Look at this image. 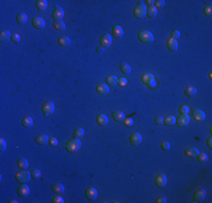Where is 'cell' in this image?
<instances>
[{
    "mask_svg": "<svg viewBox=\"0 0 212 203\" xmlns=\"http://www.w3.org/2000/svg\"><path fill=\"white\" fill-rule=\"evenodd\" d=\"M138 39H140L141 42H144L146 44H150V43H152L154 42V35L151 32L149 31H141V32H139L138 33Z\"/></svg>",
    "mask_w": 212,
    "mask_h": 203,
    "instance_id": "cell-1",
    "label": "cell"
},
{
    "mask_svg": "<svg viewBox=\"0 0 212 203\" xmlns=\"http://www.w3.org/2000/svg\"><path fill=\"white\" fill-rule=\"evenodd\" d=\"M80 147H81V142L79 139H72V140L67 142L66 149H67L68 152H76L80 149Z\"/></svg>",
    "mask_w": 212,
    "mask_h": 203,
    "instance_id": "cell-2",
    "label": "cell"
},
{
    "mask_svg": "<svg viewBox=\"0 0 212 203\" xmlns=\"http://www.w3.org/2000/svg\"><path fill=\"white\" fill-rule=\"evenodd\" d=\"M15 178L17 180L18 183H27L31 178H32V176H31V173L29 172H26V169H24L23 172H19V173H16L15 175Z\"/></svg>",
    "mask_w": 212,
    "mask_h": 203,
    "instance_id": "cell-3",
    "label": "cell"
},
{
    "mask_svg": "<svg viewBox=\"0 0 212 203\" xmlns=\"http://www.w3.org/2000/svg\"><path fill=\"white\" fill-rule=\"evenodd\" d=\"M133 14H134V16L137 17V18L141 19V18H144V17L147 15V7H146L144 4H140V5H138L137 7L134 8Z\"/></svg>",
    "mask_w": 212,
    "mask_h": 203,
    "instance_id": "cell-4",
    "label": "cell"
},
{
    "mask_svg": "<svg viewBox=\"0 0 212 203\" xmlns=\"http://www.w3.org/2000/svg\"><path fill=\"white\" fill-rule=\"evenodd\" d=\"M54 112V104L53 102H45L42 106V113L45 116H50Z\"/></svg>",
    "mask_w": 212,
    "mask_h": 203,
    "instance_id": "cell-5",
    "label": "cell"
},
{
    "mask_svg": "<svg viewBox=\"0 0 212 203\" xmlns=\"http://www.w3.org/2000/svg\"><path fill=\"white\" fill-rule=\"evenodd\" d=\"M32 25L36 29H43V28L45 27V20L42 17H34L32 19Z\"/></svg>",
    "mask_w": 212,
    "mask_h": 203,
    "instance_id": "cell-6",
    "label": "cell"
},
{
    "mask_svg": "<svg viewBox=\"0 0 212 203\" xmlns=\"http://www.w3.org/2000/svg\"><path fill=\"white\" fill-rule=\"evenodd\" d=\"M52 16H53V19L58 22V20H62L63 19V16H64V11L61 7H59L57 6L55 8H54V10H53V14H52Z\"/></svg>",
    "mask_w": 212,
    "mask_h": 203,
    "instance_id": "cell-7",
    "label": "cell"
},
{
    "mask_svg": "<svg viewBox=\"0 0 212 203\" xmlns=\"http://www.w3.org/2000/svg\"><path fill=\"white\" fill-rule=\"evenodd\" d=\"M189 118L187 114H182L181 116H178V118H176V124H177L178 126H181V128L189 125Z\"/></svg>",
    "mask_w": 212,
    "mask_h": 203,
    "instance_id": "cell-8",
    "label": "cell"
},
{
    "mask_svg": "<svg viewBox=\"0 0 212 203\" xmlns=\"http://www.w3.org/2000/svg\"><path fill=\"white\" fill-rule=\"evenodd\" d=\"M130 142H131L132 146H139L142 142V135L140 134L139 132L132 133L131 137H130Z\"/></svg>",
    "mask_w": 212,
    "mask_h": 203,
    "instance_id": "cell-9",
    "label": "cell"
},
{
    "mask_svg": "<svg viewBox=\"0 0 212 203\" xmlns=\"http://www.w3.org/2000/svg\"><path fill=\"white\" fill-rule=\"evenodd\" d=\"M85 195L88 200H90V201H94V200H96L97 199V195H98V192L96 188H94V187H88L85 192Z\"/></svg>",
    "mask_w": 212,
    "mask_h": 203,
    "instance_id": "cell-10",
    "label": "cell"
},
{
    "mask_svg": "<svg viewBox=\"0 0 212 203\" xmlns=\"http://www.w3.org/2000/svg\"><path fill=\"white\" fill-rule=\"evenodd\" d=\"M155 183H156V185L158 186V187H164V186L167 184L166 175H165V174L157 175V177H156V180H155Z\"/></svg>",
    "mask_w": 212,
    "mask_h": 203,
    "instance_id": "cell-11",
    "label": "cell"
},
{
    "mask_svg": "<svg viewBox=\"0 0 212 203\" xmlns=\"http://www.w3.org/2000/svg\"><path fill=\"white\" fill-rule=\"evenodd\" d=\"M17 193H18V195H19L20 197H26V196H28V194H29V187H28L27 185H26V184H22V185L18 187Z\"/></svg>",
    "mask_w": 212,
    "mask_h": 203,
    "instance_id": "cell-12",
    "label": "cell"
},
{
    "mask_svg": "<svg viewBox=\"0 0 212 203\" xmlns=\"http://www.w3.org/2000/svg\"><path fill=\"white\" fill-rule=\"evenodd\" d=\"M112 44V37H111V35L109 34H105L102 36V39H101V46H103V47H109Z\"/></svg>",
    "mask_w": 212,
    "mask_h": 203,
    "instance_id": "cell-13",
    "label": "cell"
},
{
    "mask_svg": "<svg viewBox=\"0 0 212 203\" xmlns=\"http://www.w3.org/2000/svg\"><path fill=\"white\" fill-rule=\"evenodd\" d=\"M206 195V192L204 190H200V191H196L194 193V196H193V201L194 202H202L204 200V197Z\"/></svg>",
    "mask_w": 212,
    "mask_h": 203,
    "instance_id": "cell-14",
    "label": "cell"
},
{
    "mask_svg": "<svg viewBox=\"0 0 212 203\" xmlns=\"http://www.w3.org/2000/svg\"><path fill=\"white\" fill-rule=\"evenodd\" d=\"M96 123L99 125V126H107L109 125V118L106 115L104 114H99L97 118H96Z\"/></svg>",
    "mask_w": 212,
    "mask_h": 203,
    "instance_id": "cell-15",
    "label": "cell"
},
{
    "mask_svg": "<svg viewBox=\"0 0 212 203\" xmlns=\"http://www.w3.org/2000/svg\"><path fill=\"white\" fill-rule=\"evenodd\" d=\"M167 49L170 52H175L178 49V42L175 39H169L167 41Z\"/></svg>",
    "mask_w": 212,
    "mask_h": 203,
    "instance_id": "cell-16",
    "label": "cell"
},
{
    "mask_svg": "<svg viewBox=\"0 0 212 203\" xmlns=\"http://www.w3.org/2000/svg\"><path fill=\"white\" fill-rule=\"evenodd\" d=\"M50 140V138L45 134H39L36 138H35V142L37 143V145H40V146H44L46 145L47 142Z\"/></svg>",
    "mask_w": 212,
    "mask_h": 203,
    "instance_id": "cell-17",
    "label": "cell"
},
{
    "mask_svg": "<svg viewBox=\"0 0 212 203\" xmlns=\"http://www.w3.org/2000/svg\"><path fill=\"white\" fill-rule=\"evenodd\" d=\"M193 118L197 122H202L205 118V113L203 112V111H201V110H195V111H193Z\"/></svg>",
    "mask_w": 212,
    "mask_h": 203,
    "instance_id": "cell-18",
    "label": "cell"
},
{
    "mask_svg": "<svg viewBox=\"0 0 212 203\" xmlns=\"http://www.w3.org/2000/svg\"><path fill=\"white\" fill-rule=\"evenodd\" d=\"M58 44L60 45L61 47H68V46L71 45V41H70V39L67 37V36H61V37H59V39H58Z\"/></svg>",
    "mask_w": 212,
    "mask_h": 203,
    "instance_id": "cell-19",
    "label": "cell"
},
{
    "mask_svg": "<svg viewBox=\"0 0 212 203\" xmlns=\"http://www.w3.org/2000/svg\"><path fill=\"white\" fill-rule=\"evenodd\" d=\"M184 152H185V155H186L189 158H196V156L200 153V151H199L196 148H194V147L187 148V149H186Z\"/></svg>",
    "mask_w": 212,
    "mask_h": 203,
    "instance_id": "cell-20",
    "label": "cell"
},
{
    "mask_svg": "<svg viewBox=\"0 0 212 203\" xmlns=\"http://www.w3.org/2000/svg\"><path fill=\"white\" fill-rule=\"evenodd\" d=\"M112 34L115 39H121L123 36V29L119 25H115L114 27L112 28Z\"/></svg>",
    "mask_w": 212,
    "mask_h": 203,
    "instance_id": "cell-21",
    "label": "cell"
},
{
    "mask_svg": "<svg viewBox=\"0 0 212 203\" xmlns=\"http://www.w3.org/2000/svg\"><path fill=\"white\" fill-rule=\"evenodd\" d=\"M96 91H97L99 95H105V94H107L109 91V88L106 84H99L97 87H96Z\"/></svg>",
    "mask_w": 212,
    "mask_h": 203,
    "instance_id": "cell-22",
    "label": "cell"
},
{
    "mask_svg": "<svg viewBox=\"0 0 212 203\" xmlns=\"http://www.w3.org/2000/svg\"><path fill=\"white\" fill-rule=\"evenodd\" d=\"M51 190L52 192H54V193H57V194H61L64 192V186L61 184V183H55V184H53L51 186Z\"/></svg>",
    "mask_w": 212,
    "mask_h": 203,
    "instance_id": "cell-23",
    "label": "cell"
},
{
    "mask_svg": "<svg viewBox=\"0 0 212 203\" xmlns=\"http://www.w3.org/2000/svg\"><path fill=\"white\" fill-rule=\"evenodd\" d=\"M35 5H36V8L40 11H44L46 9V7H47V1H45V0H36Z\"/></svg>",
    "mask_w": 212,
    "mask_h": 203,
    "instance_id": "cell-24",
    "label": "cell"
},
{
    "mask_svg": "<svg viewBox=\"0 0 212 203\" xmlns=\"http://www.w3.org/2000/svg\"><path fill=\"white\" fill-rule=\"evenodd\" d=\"M141 80H142V83L146 85H149L152 80H155V77H154V74L152 73H144V76L141 77Z\"/></svg>",
    "mask_w": 212,
    "mask_h": 203,
    "instance_id": "cell-25",
    "label": "cell"
},
{
    "mask_svg": "<svg viewBox=\"0 0 212 203\" xmlns=\"http://www.w3.org/2000/svg\"><path fill=\"white\" fill-rule=\"evenodd\" d=\"M22 125H23L24 128H26V129H31L33 126V118H29V116L24 118L23 121H22Z\"/></svg>",
    "mask_w": 212,
    "mask_h": 203,
    "instance_id": "cell-26",
    "label": "cell"
},
{
    "mask_svg": "<svg viewBox=\"0 0 212 203\" xmlns=\"http://www.w3.org/2000/svg\"><path fill=\"white\" fill-rule=\"evenodd\" d=\"M10 39H12V34H10V32L8 29H5V31H2L0 33V41L1 42H6V41Z\"/></svg>",
    "mask_w": 212,
    "mask_h": 203,
    "instance_id": "cell-27",
    "label": "cell"
},
{
    "mask_svg": "<svg viewBox=\"0 0 212 203\" xmlns=\"http://www.w3.org/2000/svg\"><path fill=\"white\" fill-rule=\"evenodd\" d=\"M112 116H113V118H114L116 122H123V121L125 120L124 114H123L122 112H120V111H116V112H114L113 114H112Z\"/></svg>",
    "mask_w": 212,
    "mask_h": 203,
    "instance_id": "cell-28",
    "label": "cell"
},
{
    "mask_svg": "<svg viewBox=\"0 0 212 203\" xmlns=\"http://www.w3.org/2000/svg\"><path fill=\"white\" fill-rule=\"evenodd\" d=\"M16 22L19 24V25H24V24H26L27 22V16H26V14H24V12H19L16 17Z\"/></svg>",
    "mask_w": 212,
    "mask_h": 203,
    "instance_id": "cell-29",
    "label": "cell"
},
{
    "mask_svg": "<svg viewBox=\"0 0 212 203\" xmlns=\"http://www.w3.org/2000/svg\"><path fill=\"white\" fill-rule=\"evenodd\" d=\"M164 124H165L166 126H172L174 124H176V118L173 116V115L167 116L166 118H164Z\"/></svg>",
    "mask_w": 212,
    "mask_h": 203,
    "instance_id": "cell-30",
    "label": "cell"
},
{
    "mask_svg": "<svg viewBox=\"0 0 212 203\" xmlns=\"http://www.w3.org/2000/svg\"><path fill=\"white\" fill-rule=\"evenodd\" d=\"M196 93H197L196 88H195V87H192V86L186 87V88L184 89V94L187 96V97H192V96H194Z\"/></svg>",
    "mask_w": 212,
    "mask_h": 203,
    "instance_id": "cell-31",
    "label": "cell"
},
{
    "mask_svg": "<svg viewBox=\"0 0 212 203\" xmlns=\"http://www.w3.org/2000/svg\"><path fill=\"white\" fill-rule=\"evenodd\" d=\"M17 166L20 169H27L28 168V161H27L25 158H18Z\"/></svg>",
    "mask_w": 212,
    "mask_h": 203,
    "instance_id": "cell-32",
    "label": "cell"
},
{
    "mask_svg": "<svg viewBox=\"0 0 212 203\" xmlns=\"http://www.w3.org/2000/svg\"><path fill=\"white\" fill-rule=\"evenodd\" d=\"M156 15H157V8L155 6H150L147 8V16L149 18H154V17H156Z\"/></svg>",
    "mask_w": 212,
    "mask_h": 203,
    "instance_id": "cell-33",
    "label": "cell"
},
{
    "mask_svg": "<svg viewBox=\"0 0 212 203\" xmlns=\"http://www.w3.org/2000/svg\"><path fill=\"white\" fill-rule=\"evenodd\" d=\"M117 79L119 78H116L115 76H109L105 80V83L107 86H115V85H117Z\"/></svg>",
    "mask_w": 212,
    "mask_h": 203,
    "instance_id": "cell-34",
    "label": "cell"
},
{
    "mask_svg": "<svg viewBox=\"0 0 212 203\" xmlns=\"http://www.w3.org/2000/svg\"><path fill=\"white\" fill-rule=\"evenodd\" d=\"M120 69L124 74H130V72H131V67L129 64L124 63V62H122L120 64Z\"/></svg>",
    "mask_w": 212,
    "mask_h": 203,
    "instance_id": "cell-35",
    "label": "cell"
},
{
    "mask_svg": "<svg viewBox=\"0 0 212 203\" xmlns=\"http://www.w3.org/2000/svg\"><path fill=\"white\" fill-rule=\"evenodd\" d=\"M53 27L55 28L57 31H64L66 29V24L62 22V20H58V22H54V24H53Z\"/></svg>",
    "mask_w": 212,
    "mask_h": 203,
    "instance_id": "cell-36",
    "label": "cell"
},
{
    "mask_svg": "<svg viewBox=\"0 0 212 203\" xmlns=\"http://www.w3.org/2000/svg\"><path fill=\"white\" fill-rule=\"evenodd\" d=\"M85 135V130L82 129V128H77L75 130V132H74V137H75L76 139H80Z\"/></svg>",
    "mask_w": 212,
    "mask_h": 203,
    "instance_id": "cell-37",
    "label": "cell"
},
{
    "mask_svg": "<svg viewBox=\"0 0 212 203\" xmlns=\"http://www.w3.org/2000/svg\"><path fill=\"white\" fill-rule=\"evenodd\" d=\"M31 176H32V178L33 180H37V178H40L41 177V170L37 168H34L32 172H31Z\"/></svg>",
    "mask_w": 212,
    "mask_h": 203,
    "instance_id": "cell-38",
    "label": "cell"
},
{
    "mask_svg": "<svg viewBox=\"0 0 212 203\" xmlns=\"http://www.w3.org/2000/svg\"><path fill=\"white\" fill-rule=\"evenodd\" d=\"M196 158H197L199 163H205L206 160H208V156H206L205 153H199L196 156Z\"/></svg>",
    "mask_w": 212,
    "mask_h": 203,
    "instance_id": "cell-39",
    "label": "cell"
},
{
    "mask_svg": "<svg viewBox=\"0 0 212 203\" xmlns=\"http://www.w3.org/2000/svg\"><path fill=\"white\" fill-rule=\"evenodd\" d=\"M203 14L205 15V16L210 17L212 15V8L211 6H206V7H204V9H203Z\"/></svg>",
    "mask_w": 212,
    "mask_h": 203,
    "instance_id": "cell-40",
    "label": "cell"
},
{
    "mask_svg": "<svg viewBox=\"0 0 212 203\" xmlns=\"http://www.w3.org/2000/svg\"><path fill=\"white\" fill-rule=\"evenodd\" d=\"M6 148H7V142H6V140L1 138V139H0V151L4 152L5 150H6Z\"/></svg>",
    "mask_w": 212,
    "mask_h": 203,
    "instance_id": "cell-41",
    "label": "cell"
},
{
    "mask_svg": "<svg viewBox=\"0 0 212 203\" xmlns=\"http://www.w3.org/2000/svg\"><path fill=\"white\" fill-rule=\"evenodd\" d=\"M117 85L120 86V87H124L127 85V80H126L124 77H122V78H119L117 79Z\"/></svg>",
    "mask_w": 212,
    "mask_h": 203,
    "instance_id": "cell-42",
    "label": "cell"
},
{
    "mask_svg": "<svg viewBox=\"0 0 212 203\" xmlns=\"http://www.w3.org/2000/svg\"><path fill=\"white\" fill-rule=\"evenodd\" d=\"M160 148L162 149V150L167 151V150H169V149H170V143H169L168 141H164V142L160 145Z\"/></svg>",
    "mask_w": 212,
    "mask_h": 203,
    "instance_id": "cell-43",
    "label": "cell"
},
{
    "mask_svg": "<svg viewBox=\"0 0 212 203\" xmlns=\"http://www.w3.org/2000/svg\"><path fill=\"white\" fill-rule=\"evenodd\" d=\"M179 112L182 113V114H187V113L189 112V105H181V107H179Z\"/></svg>",
    "mask_w": 212,
    "mask_h": 203,
    "instance_id": "cell-44",
    "label": "cell"
},
{
    "mask_svg": "<svg viewBox=\"0 0 212 203\" xmlns=\"http://www.w3.org/2000/svg\"><path fill=\"white\" fill-rule=\"evenodd\" d=\"M10 39H12L14 43H19V42H20V36H19L18 34H12Z\"/></svg>",
    "mask_w": 212,
    "mask_h": 203,
    "instance_id": "cell-45",
    "label": "cell"
},
{
    "mask_svg": "<svg viewBox=\"0 0 212 203\" xmlns=\"http://www.w3.org/2000/svg\"><path fill=\"white\" fill-rule=\"evenodd\" d=\"M64 200H63L61 196H54L52 199V203H63Z\"/></svg>",
    "mask_w": 212,
    "mask_h": 203,
    "instance_id": "cell-46",
    "label": "cell"
},
{
    "mask_svg": "<svg viewBox=\"0 0 212 203\" xmlns=\"http://www.w3.org/2000/svg\"><path fill=\"white\" fill-rule=\"evenodd\" d=\"M123 122H124V125L127 126V128H130V126L133 125V120H132V118H125Z\"/></svg>",
    "mask_w": 212,
    "mask_h": 203,
    "instance_id": "cell-47",
    "label": "cell"
},
{
    "mask_svg": "<svg viewBox=\"0 0 212 203\" xmlns=\"http://www.w3.org/2000/svg\"><path fill=\"white\" fill-rule=\"evenodd\" d=\"M170 36H172V39H179V36H181V33H179L178 31H173L172 33H170Z\"/></svg>",
    "mask_w": 212,
    "mask_h": 203,
    "instance_id": "cell-48",
    "label": "cell"
},
{
    "mask_svg": "<svg viewBox=\"0 0 212 203\" xmlns=\"http://www.w3.org/2000/svg\"><path fill=\"white\" fill-rule=\"evenodd\" d=\"M49 143H50V146H51V147H57V146H58V140H57V138H50V140H49Z\"/></svg>",
    "mask_w": 212,
    "mask_h": 203,
    "instance_id": "cell-49",
    "label": "cell"
},
{
    "mask_svg": "<svg viewBox=\"0 0 212 203\" xmlns=\"http://www.w3.org/2000/svg\"><path fill=\"white\" fill-rule=\"evenodd\" d=\"M155 123L157 124V125L162 124L164 123V118H162V116H157V118H155Z\"/></svg>",
    "mask_w": 212,
    "mask_h": 203,
    "instance_id": "cell-50",
    "label": "cell"
},
{
    "mask_svg": "<svg viewBox=\"0 0 212 203\" xmlns=\"http://www.w3.org/2000/svg\"><path fill=\"white\" fill-rule=\"evenodd\" d=\"M155 5H156V7L161 8V7L165 6V1H164V0H157V1H155Z\"/></svg>",
    "mask_w": 212,
    "mask_h": 203,
    "instance_id": "cell-51",
    "label": "cell"
},
{
    "mask_svg": "<svg viewBox=\"0 0 212 203\" xmlns=\"http://www.w3.org/2000/svg\"><path fill=\"white\" fill-rule=\"evenodd\" d=\"M157 203H166L167 202V199L166 196H159L158 199H157V201H156Z\"/></svg>",
    "mask_w": 212,
    "mask_h": 203,
    "instance_id": "cell-52",
    "label": "cell"
},
{
    "mask_svg": "<svg viewBox=\"0 0 212 203\" xmlns=\"http://www.w3.org/2000/svg\"><path fill=\"white\" fill-rule=\"evenodd\" d=\"M206 145H208L209 148H212V139L211 138H209V139H208V141H206Z\"/></svg>",
    "mask_w": 212,
    "mask_h": 203,
    "instance_id": "cell-53",
    "label": "cell"
},
{
    "mask_svg": "<svg viewBox=\"0 0 212 203\" xmlns=\"http://www.w3.org/2000/svg\"><path fill=\"white\" fill-rule=\"evenodd\" d=\"M148 86H149V87H151V88H155V87H156V80H152V81H151V83H150Z\"/></svg>",
    "mask_w": 212,
    "mask_h": 203,
    "instance_id": "cell-54",
    "label": "cell"
},
{
    "mask_svg": "<svg viewBox=\"0 0 212 203\" xmlns=\"http://www.w3.org/2000/svg\"><path fill=\"white\" fill-rule=\"evenodd\" d=\"M96 51H97L98 53H102V52L104 51V47H103V46H99V47H97V49H96Z\"/></svg>",
    "mask_w": 212,
    "mask_h": 203,
    "instance_id": "cell-55",
    "label": "cell"
},
{
    "mask_svg": "<svg viewBox=\"0 0 212 203\" xmlns=\"http://www.w3.org/2000/svg\"><path fill=\"white\" fill-rule=\"evenodd\" d=\"M146 2H147V5L149 6V7H150V6H152V5H154V4H155V1H152V0H148V1H146Z\"/></svg>",
    "mask_w": 212,
    "mask_h": 203,
    "instance_id": "cell-56",
    "label": "cell"
}]
</instances>
